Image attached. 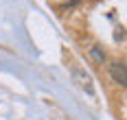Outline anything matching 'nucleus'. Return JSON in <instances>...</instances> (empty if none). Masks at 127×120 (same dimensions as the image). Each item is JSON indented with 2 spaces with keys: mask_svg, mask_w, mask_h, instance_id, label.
<instances>
[{
  "mask_svg": "<svg viewBox=\"0 0 127 120\" xmlns=\"http://www.w3.org/2000/svg\"><path fill=\"white\" fill-rule=\"evenodd\" d=\"M90 57H92L94 63H103V61H105V53H103L101 46H92V48H90Z\"/></svg>",
  "mask_w": 127,
  "mask_h": 120,
  "instance_id": "3",
  "label": "nucleus"
},
{
  "mask_svg": "<svg viewBox=\"0 0 127 120\" xmlns=\"http://www.w3.org/2000/svg\"><path fill=\"white\" fill-rule=\"evenodd\" d=\"M72 81H75L81 90H86L88 94L94 92V90H92V79H90V74H88V72H83L81 68H77V66L72 68Z\"/></svg>",
  "mask_w": 127,
  "mask_h": 120,
  "instance_id": "2",
  "label": "nucleus"
},
{
  "mask_svg": "<svg viewBox=\"0 0 127 120\" xmlns=\"http://www.w3.org/2000/svg\"><path fill=\"white\" fill-rule=\"evenodd\" d=\"M110 77H112L118 85L127 87V66H125V63H121V61H112V63H110Z\"/></svg>",
  "mask_w": 127,
  "mask_h": 120,
  "instance_id": "1",
  "label": "nucleus"
}]
</instances>
